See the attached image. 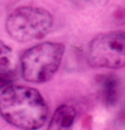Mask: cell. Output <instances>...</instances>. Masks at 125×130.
<instances>
[{"mask_svg":"<svg viewBox=\"0 0 125 130\" xmlns=\"http://www.w3.org/2000/svg\"><path fill=\"white\" fill-rule=\"evenodd\" d=\"M75 117L76 110L73 107L61 105L53 113L47 130H72Z\"/></svg>","mask_w":125,"mask_h":130,"instance_id":"5b68a950","label":"cell"},{"mask_svg":"<svg viewBox=\"0 0 125 130\" xmlns=\"http://www.w3.org/2000/svg\"><path fill=\"white\" fill-rule=\"evenodd\" d=\"M88 62L96 68L121 69L125 65V34L114 30L99 34L89 43Z\"/></svg>","mask_w":125,"mask_h":130,"instance_id":"277c9868","label":"cell"},{"mask_svg":"<svg viewBox=\"0 0 125 130\" xmlns=\"http://www.w3.org/2000/svg\"><path fill=\"white\" fill-rule=\"evenodd\" d=\"M15 59L12 50L0 40V73H14Z\"/></svg>","mask_w":125,"mask_h":130,"instance_id":"52a82bcc","label":"cell"},{"mask_svg":"<svg viewBox=\"0 0 125 130\" xmlns=\"http://www.w3.org/2000/svg\"><path fill=\"white\" fill-rule=\"evenodd\" d=\"M53 18L47 10L31 5L14 9L5 21L7 34L18 42L40 40L52 30Z\"/></svg>","mask_w":125,"mask_h":130,"instance_id":"7a4b0ae2","label":"cell"},{"mask_svg":"<svg viewBox=\"0 0 125 130\" xmlns=\"http://www.w3.org/2000/svg\"><path fill=\"white\" fill-rule=\"evenodd\" d=\"M0 114L11 125L23 130H36L46 121L47 105L37 90L10 85L0 96Z\"/></svg>","mask_w":125,"mask_h":130,"instance_id":"6da1fadb","label":"cell"},{"mask_svg":"<svg viewBox=\"0 0 125 130\" xmlns=\"http://www.w3.org/2000/svg\"><path fill=\"white\" fill-rule=\"evenodd\" d=\"M13 77L14 73H0V90L10 86Z\"/></svg>","mask_w":125,"mask_h":130,"instance_id":"ba28073f","label":"cell"},{"mask_svg":"<svg viewBox=\"0 0 125 130\" xmlns=\"http://www.w3.org/2000/svg\"><path fill=\"white\" fill-rule=\"evenodd\" d=\"M65 52V46L58 42H44L27 50L21 56V74L32 83L49 81L58 70Z\"/></svg>","mask_w":125,"mask_h":130,"instance_id":"3957f363","label":"cell"},{"mask_svg":"<svg viewBox=\"0 0 125 130\" xmlns=\"http://www.w3.org/2000/svg\"><path fill=\"white\" fill-rule=\"evenodd\" d=\"M102 92L105 103L114 106L119 100L121 94V82L113 75H106L102 77Z\"/></svg>","mask_w":125,"mask_h":130,"instance_id":"8992f818","label":"cell"},{"mask_svg":"<svg viewBox=\"0 0 125 130\" xmlns=\"http://www.w3.org/2000/svg\"><path fill=\"white\" fill-rule=\"evenodd\" d=\"M77 2H91V1H93V0H74Z\"/></svg>","mask_w":125,"mask_h":130,"instance_id":"9c48e42d","label":"cell"}]
</instances>
